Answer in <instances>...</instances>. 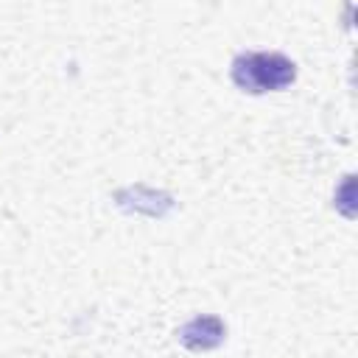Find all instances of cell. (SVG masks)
Listing matches in <instances>:
<instances>
[{
  "label": "cell",
  "mask_w": 358,
  "mask_h": 358,
  "mask_svg": "<svg viewBox=\"0 0 358 358\" xmlns=\"http://www.w3.org/2000/svg\"><path fill=\"white\" fill-rule=\"evenodd\" d=\"M229 76L238 90L249 95H263L291 87L296 78V64L277 50H246L232 59Z\"/></svg>",
  "instance_id": "1"
},
{
  "label": "cell",
  "mask_w": 358,
  "mask_h": 358,
  "mask_svg": "<svg viewBox=\"0 0 358 358\" xmlns=\"http://www.w3.org/2000/svg\"><path fill=\"white\" fill-rule=\"evenodd\" d=\"M176 338L182 347L193 350V352H201V350H215L218 344H224L227 338V324L213 316V313H204V316H193L190 322H185L179 330H176Z\"/></svg>",
  "instance_id": "2"
}]
</instances>
